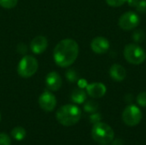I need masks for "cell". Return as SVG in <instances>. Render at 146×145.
<instances>
[{
	"label": "cell",
	"mask_w": 146,
	"mask_h": 145,
	"mask_svg": "<svg viewBox=\"0 0 146 145\" xmlns=\"http://www.w3.org/2000/svg\"><path fill=\"white\" fill-rule=\"evenodd\" d=\"M79 55V44L71 38L61 40L55 47L53 58L56 64L61 68L71 66L77 59Z\"/></svg>",
	"instance_id": "6da1fadb"
},
{
	"label": "cell",
	"mask_w": 146,
	"mask_h": 145,
	"mask_svg": "<svg viewBox=\"0 0 146 145\" xmlns=\"http://www.w3.org/2000/svg\"><path fill=\"white\" fill-rule=\"evenodd\" d=\"M57 121L65 126H71L77 124L81 118L80 109L74 104L62 106L56 114Z\"/></svg>",
	"instance_id": "7a4b0ae2"
},
{
	"label": "cell",
	"mask_w": 146,
	"mask_h": 145,
	"mask_svg": "<svg viewBox=\"0 0 146 145\" xmlns=\"http://www.w3.org/2000/svg\"><path fill=\"white\" fill-rule=\"evenodd\" d=\"M92 138L100 144H109L114 141L115 132L110 126L100 121L94 124L92 129Z\"/></svg>",
	"instance_id": "3957f363"
},
{
	"label": "cell",
	"mask_w": 146,
	"mask_h": 145,
	"mask_svg": "<svg viewBox=\"0 0 146 145\" xmlns=\"http://www.w3.org/2000/svg\"><path fill=\"white\" fill-rule=\"evenodd\" d=\"M123 55L127 62L133 65H139L143 63L146 59L145 50L137 44H129L126 45Z\"/></svg>",
	"instance_id": "277c9868"
},
{
	"label": "cell",
	"mask_w": 146,
	"mask_h": 145,
	"mask_svg": "<svg viewBox=\"0 0 146 145\" xmlns=\"http://www.w3.org/2000/svg\"><path fill=\"white\" fill-rule=\"evenodd\" d=\"M38 68V62L34 56H24L19 62L17 67L18 74L25 79L33 76Z\"/></svg>",
	"instance_id": "5b68a950"
},
{
	"label": "cell",
	"mask_w": 146,
	"mask_h": 145,
	"mask_svg": "<svg viewBox=\"0 0 146 145\" xmlns=\"http://www.w3.org/2000/svg\"><path fill=\"white\" fill-rule=\"evenodd\" d=\"M142 120V112L139 107L131 104L125 108L122 113V121L127 126H135Z\"/></svg>",
	"instance_id": "8992f818"
},
{
	"label": "cell",
	"mask_w": 146,
	"mask_h": 145,
	"mask_svg": "<svg viewBox=\"0 0 146 145\" xmlns=\"http://www.w3.org/2000/svg\"><path fill=\"white\" fill-rule=\"evenodd\" d=\"M140 23V17L133 11H128L124 13L119 18L118 25L119 26L125 30L130 31L136 28Z\"/></svg>",
	"instance_id": "52a82bcc"
},
{
	"label": "cell",
	"mask_w": 146,
	"mask_h": 145,
	"mask_svg": "<svg viewBox=\"0 0 146 145\" xmlns=\"http://www.w3.org/2000/svg\"><path fill=\"white\" fill-rule=\"evenodd\" d=\"M38 104L43 110L46 112H51L54 110L56 105V98L51 92L44 91L39 96Z\"/></svg>",
	"instance_id": "ba28073f"
},
{
	"label": "cell",
	"mask_w": 146,
	"mask_h": 145,
	"mask_svg": "<svg viewBox=\"0 0 146 145\" xmlns=\"http://www.w3.org/2000/svg\"><path fill=\"white\" fill-rule=\"evenodd\" d=\"M91 48L97 54H104L110 49V42L104 37H96L91 42Z\"/></svg>",
	"instance_id": "9c48e42d"
},
{
	"label": "cell",
	"mask_w": 146,
	"mask_h": 145,
	"mask_svg": "<svg viewBox=\"0 0 146 145\" xmlns=\"http://www.w3.org/2000/svg\"><path fill=\"white\" fill-rule=\"evenodd\" d=\"M46 87L52 91H58L62 85V79L60 74L56 72H50L46 75L45 78Z\"/></svg>",
	"instance_id": "30bf717a"
},
{
	"label": "cell",
	"mask_w": 146,
	"mask_h": 145,
	"mask_svg": "<svg viewBox=\"0 0 146 145\" xmlns=\"http://www.w3.org/2000/svg\"><path fill=\"white\" fill-rule=\"evenodd\" d=\"M107 91L105 85L100 82H94L86 85V93L93 98L103 97Z\"/></svg>",
	"instance_id": "8fae6325"
},
{
	"label": "cell",
	"mask_w": 146,
	"mask_h": 145,
	"mask_svg": "<svg viewBox=\"0 0 146 145\" xmlns=\"http://www.w3.org/2000/svg\"><path fill=\"white\" fill-rule=\"evenodd\" d=\"M48 47V40L44 36H36L30 44L31 50L34 54H41L45 51Z\"/></svg>",
	"instance_id": "7c38bea8"
},
{
	"label": "cell",
	"mask_w": 146,
	"mask_h": 145,
	"mask_svg": "<svg viewBox=\"0 0 146 145\" xmlns=\"http://www.w3.org/2000/svg\"><path fill=\"white\" fill-rule=\"evenodd\" d=\"M110 75L111 79L115 81H122L127 77V71L123 66L120 64H113L110 69Z\"/></svg>",
	"instance_id": "4fadbf2b"
},
{
	"label": "cell",
	"mask_w": 146,
	"mask_h": 145,
	"mask_svg": "<svg viewBox=\"0 0 146 145\" xmlns=\"http://www.w3.org/2000/svg\"><path fill=\"white\" fill-rule=\"evenodd\" d=\"M71 99L74 103L81 104L86 100V93L82 88H76L71 94Z\"/></svg>",
	"instance_id": "5bb4252c"
},
{
	"label": "cell",
	"mask_w": 146,
	"mask_h": 145,
	"mask_svg": "<svg viewBox=\"0 0 146 145\" xmlns=\"http://www.w3.org/2000/svg\"><path fill=\"white\" fill-rule=\"evenodd\" d=\"M26 130L21 126H16L11 131V136L13 138H15L16 141H21L26 137Z\"/></svg>",
	"instance_id": "9a60e30c"
},
{
	"label": "cell",
	"mask_w": 146,
	"mask_h": 145,
	"mask_svg": "<svg viewBox=\"0 0 146 145\" xmlns=\"http://www.w3.org/2000/svg\"><path fill=\"white\" fill-rule=\"evenodd\" d=\"M98 103L93 100H89L87 101L85 105H84V110L87 113H95L97 112V110L98 109Z\"/></svg>",
	"instance_id": "2e32d148"
},
{
	"label": "cell",
	"mask_w": 146,
	"mask_h": 145,
	"mask_svg": "<svg viewBox=\"0 0 146 145\" xmlns=\"http://www.w3.org/2000/svg\"><path fill=\"white\" fill-rule=\"evenodd\" d=\"M132 38L135 43H142L145 38V33L141 29H136L133 33Z\"/></svg>",
	"instance_id": "e0dca14e"
},
{
	"label": "cell",
	"mask_w": 146,
	"mask_h": 145,
	"mask_svg": "<svg viewBox=\"0 0 146 145\" xmlns=\"http://www.w3.org/2000/svg\"><path fill=\"white\" fill-rule=\"evenodd\" d=\"M18 0H0V6L3 9H10L16 6Z\"/></svg>",
	"instance_id": "ac0fdd59"
},
{
	"label": "cell",
	"mask_w": 146,
	"mask_h": 145,
	"mask_svg": "<svg viewBox=\"0 0 146 145\" xmlns=\"http://www.w3.org/2000/svg\"><path fill=\"white\" fill-rule=\"evenodd\" d=\"M66 78L69 82L74 83L78 80V73L74 69H68L66 72Z\"/></svg>",
	"instance_id": "d6986e66"
},
{
	"label": "cell",
	"mask_w": 146,
	"mask_h": 145,
	"mask_svg": "<svg viewBox=\"0 0 146 145\" xmlns=\"http://www.w3.org/2000/svg\"><path fill=\"white\" fill-rule=\"evenodd\" d=\"M137 103L140 107L146 108V91H143L138 95Z\"/></svg>",
	"instance_id": "ffe728a7"
},
{
	"label": "cell",
	"mask_w": 146,
	"mask_h": 145,
	"mask_svg": "<svg viewBox=\"0 0 146 145\" xmlns=\"http://www.w3.org/2000/svg\"><path fill=\"white\" fill-rule=\"evenodd\" d=\"M0 145H11L10 138L6 133H0Z\"/></svg>",
	"instance_id": "44dd1931"
},
{
	"label": "cell",
	"mask_w": 146,
	"mask_h": 145,
	"mask_svg": "<svg viewBox=\"0 0 146 145\" xmlns=\"http://www.w3.org/2000/svg\"><path fill=\"white\" fill-rule=\"evenodd\" d=\"M127 1V0H106V3L111 7H120L123 5Z\"/></svg>",
	"instance_id": "7402d4cb"
},
{
	"label": "cell",
	"mask_w": 146,
	"mask_h": 145,
	"mask_svg": "<svg viewBox=\"0 0 146 145\" xmlns=\"http://www.w3.org/2000/svg\"><path fill=\"white\" fill-rule=\"evenodd\" d=\"M136 9L139 13H145L146 12V0H139V3L136 6Z\"/></svg>",
	"instance_id": "603a6c76"
},
{
	"label": "cell",
	"mask_w": 146,
	"mask_h": 145,
	"mask_svg": "<svg viewBox=\"0 0 146 145\" xmlns=\"http://www.w3.org/2000/svg\"><path fill=\"white\" fill-rule=\"evenodd\" d=\"M102 120V116L99 113H92V115L90 116V121L93 124H96V123H98L100 122Z\"/></svg>",
	"instance_id": "cb8c5ba5"
},
{
	"label": "cell",
	"mask_w": 146,
	"mask_h": 145,
	"mask_svg": "<svg viewBox=\"0 0 146 145\" xmlns=\"http://www.w3.org/2000/svg\"><path fill=\"white\" fill-rule=\"evenodd\" d=\"M127 2L128 5H129L130 7H135V8H136V6H137V4L139 3V0H127Z\"/></svg>",
	"instance_id": "d4e9b609"
},
{
	"label": "cell",
	"mask_w": 146,
	"mask_h": 145,
	"mask_svg": "<svg viewBox=\"0 0 146 145\" xmlns=\"http://www.w3.org/2000/svg\"><path fill=\"white\" fill-rule=\"evenodd\" d=\"M78 85H79V87H80V88H82V89H83L84 87H86V85H87L86 81L85 79H80Z\"/></svg>",
	"instance_id": "484cf974"
},
{
	"label": "cell",
	"mask_w": 146,
	"mask_h": 145,
	"mask_svg": "<svg viewBox=\"0 0 146 145\" xmlns=\"http://www.w3.org/2000/svg\"><path fill=\"white\" fill-rule=\"evenodd\" d=\"M1 120H2V116H1V113H0V122H1Z\"/></svg>",
	"instance_id": "4316f807"
},
{
	"label": "cell",
	"mask_w": 146,
	"mask_h": 145,
	"mask_svg": "<svg viewBox=\"0 0 146 145\" xmlns=\"http://www.w3.org/2000/svg\"><path fill=\"white\" fill-rule=\"evenodd\" d=\"M101 145H108V144H101Z\"/></svg>",
	"instance_id": "83f0119b"
}]
</instances>
